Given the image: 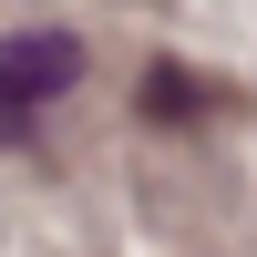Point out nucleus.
<instances>
[{"label": "nucleus", "mask_w": 257, "mask_h": 257, "mask_svg": "<svg viewBox=\"0 0 257 257\" xmlns=\"http://www.w3.org/2000/svg\"><path fill=\"white\" fill-rule=\"evenodd\" d=\"M82 82V41L72 31H11L0 41V103H11L21 123L41 113V103H62Z\"/></svg>", "instance_id": "f257e3e1"}, {"label": "nucleus", "mask_w": 257, "mask_h": 257, "mask_svg": "<svg viewBox=\"0 0 257 257\" xmlns=\"http://www.w3.org/2000/svg\"><path fill=\"white\" fill-rule=\"evenodd\" d=\"M206 103H216V93H206V82H185V72H155V82H144V113H155V123H175V113H206Z\"/></svg>", "instance_id": "f03ea898"}, {"label": "nucleus", "mask_w": 257, "mask_h": 257, "mask_svg": "<svg viewBox=\"0 0 257 257\" xmlns=\"http://www.w3.org/2000/svg\"><path fill=\"white\" fill-rule=\"evenodd\" d=\"M0 144H21V113H11V103H0Z\"/></svg>", "instance_id": "7ed1b4c3"}]
</instances>
